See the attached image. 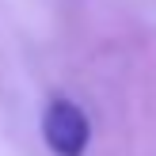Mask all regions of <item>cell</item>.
Segmentation results:
<instances>
[{
	"instance_id": "1",
	"label": "cell",
	"mask_w": 156,
	"mask_h": 156,
	"mask_svg": "<svg viewBox=\"0 0 156 156\" xmlns=\"http://www.w3.org/2000/svg\"><path fill=\"white\" fill-rule=\"evenodd\" d=\"M42 137L53 156H84L91 141V122L73 99H53L42 114Z\"/></svg>"
}]
</instances>
